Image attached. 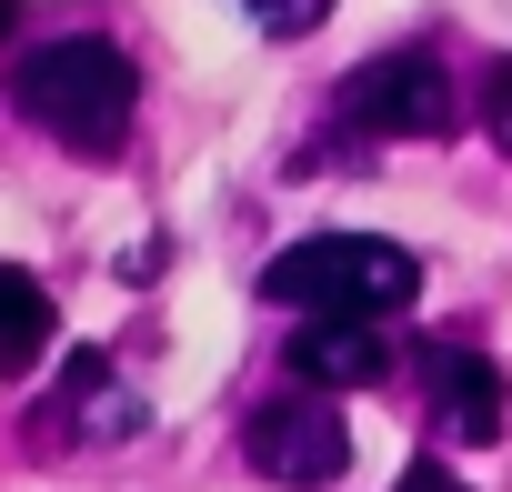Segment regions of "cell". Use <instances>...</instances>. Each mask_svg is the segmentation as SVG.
Returning a JSON list of instances; mask_svg holds the SVG:
<instances>
[{"instance_id":"obj_5","label":"cell","mask_w":512,"mask_h":492,"mask_svg":"<svg viewBox=\"0 0 512 492\" xmlns=\"http://www.w3.org/2000/svg\"><path fill=\"white\" fill-rule=\"evenodd\" d=\"M422 382H432L442 442H492V432H502V372H492L472 342H422Z\"/></svg>"},{"instance_id":"obj_6","label":"cell","mask_w":512,"mask_h":492,"mask_svg":"<svg viewBox=\"0 0 512 492\" xmlns=\"http://www.w3.org/2000/svg\"><path fill=\"white\" fill-rule=\"evenodd\" d=\"M282 362L312 392H352V382H382L392 372V342H382V322H302L282 342Z\"/></svg>"},{"instance_id":"obj_8","label":"cell","mask_w":512,"mask_h":492,"mask_svg":"<svg viewBox=\"0 0 512 492\" xmlns=\"http://www.w3.org/2000/svg\"><path fill=\"white\" fill-rule=\"evenodd\" d=\"M0 302H11V352H0V362L31 372V362H41V342H51V292H41L31 272H0Z\"/></svg>"},{"instance_id":"obj_7","label":"cell","mask_w":512,"mask_h":492,"mask_svg":"<svg viewBox=\"0 0 512 492\" xmlns=\"http://www.w3.org/2000/svg\"><path fill=\"white\" fill-rule=\"evenodd\" d=\"M41 422H51V432H81V442H131V432H141V402L111 382V362H101V352H71L61 402H51Z\"/></svg>"},{"instance_id":"obj_9","label":"cell","mask_w":512,"mask_h":492,"mask_svg":"<svg viewBox=\"0 0 512 492\" xmlns=\"http://www.w3.org/2000/svg\"><path fill=\"white\" fill-rule=\"evenodd\" d=\"M241 11H251V21H262L272 41H292V31H312V21L332 11V0H241Z\"/></svg>"},{"instance_id":"obj_10","label":"cell","mask_w":512,"mask_h":492,"mask_svg":"<svg viewBox=\"0 0 512 492\" xmlns=\"http://www.w3.org/2000/svg\"><path fill=\"white\" fill-rule=\"evenodd\" d=\"M392 492H472V482H462L452 462H402V482H392Z\"/></svg>"},{"instance_id":"obj_4","label":"cell","mask_w":512,"mask_h":492,"mask_svg":"<svg viewBox=\"0 0 512 492\" xmlns=\"http://www.w3.org/2000/svg\"><path fill=\"white\" fill-rule=\"evenodd\" d=\"M241 442H251V472L282 482V492H322V482H342V462H352V432H342V412H332L322 392L262 402Z\"/></svg>"},{"instance_id":"obj_1","label":"cell","mask_w":512,"mask_h":492,"mask_svg":"<svg viewBox=\"0 0 512 492\" xmlns=\"http://www.w3.org/2000/svg\"><path fill=\"white\" fill-rule=\"evenodd\" d=\"M11 101H21V121H41L61 151L111 161V151L131 141L141 71H131V51H121V41L71 31V41H31V51L11 61Z\"/></svg>"},{"instance_id":"obj_11","label":"cell","mask_w":512,"mask_h":492,"mask_svg":"<svg viewBox=\"0 0 512 492\" xmlns=\"http://www.w3.org/2000/svg\"><path fill=\"white\" fill-rule=\"evenodd\" d=\"M492 131H502V151H512V61L492 71Z\"/></svg>"},{"instance_id":"obj_2","label":"cell","mask_w":512,"mask_h":492,"mask_svg":"<svg viewBox=\"0 0 512 492\" xmlns=\"http://www.w3.org/2000/svg\"><path fill=\"white\" fill-rule=\"evenodd\" d=\"M412 292H422V262L372 231H312L262 272V302H292L302 322H392Z\"/></svg>"},{"instance_id":"obj_3","label":"cell","mask_w":512,"mask_h":492,"mask_svg":"<svg viewBox=\"0 0 512 492\" xmlns=\"http://www.w3.org/2000/svg\"><path fill=\"white\" fill-rule=\"evenodd\" d=\"M452 111L462 101H452V71L432 51H372L342 81V121L372 141H432V131H452Z\"/></svg>"}]
</instances>
